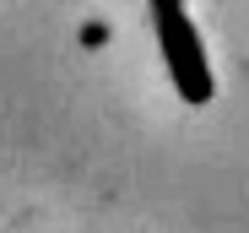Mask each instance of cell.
I'll list each match as a JSON object with an SVG mask.
<instances>
[{
    "instance_id": "1",
    "label": "cell",
    "mask_w": 249,
    "mask_h": 233,
    "mask_svg": "<svg viewBox=\"0 0 249 233\" xmlns=\"http://www.w3.org/2000/svg\"><path fill=\"white\" fill-rule=\"evenodd\" d=\"M146 6H152L157 49H162V65H168L179 98L184 103H212L217 76H212V60H206V44H200L195 22L184 17V0H146Z\"/></svg>"
}]
</instances>
